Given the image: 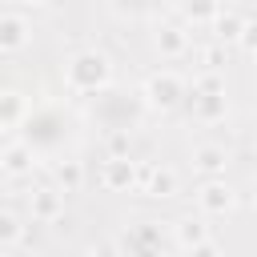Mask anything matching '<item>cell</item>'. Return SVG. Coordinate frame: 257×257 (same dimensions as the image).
<instances>
[{
	"label": "cell",
	"mask_w": 257,
	"mask_h": 257,
	"mask_svg": "<svg viewBox=\"0 0 257 257\" xmlns=\"http://www.w3.org/2000/svg\"><path fill=\"white\" fill-rule=\"evenodd\" d=\"M173 241H177V249H185V253H193V257L217 253V241H213V233H209V225H205L201 217H181V221L173 225Z\"/></svg>",
	"instance_id": "cell-5"
},
{
	"label": "cell",
	"mask_w": 257,
	"mask_h": 257,
	"mask_svg": "<svg viewBox=\"0 0 257 257\" xmlns=\"http://www.w3.org/2000/svg\"><path fill=\"white\" fill-rule=\"evenodd\" d=\"M197 209L205 217H229L237 209V193L225 177H205V185L197 189Z\"/></svg>",
	"instance_id": "cell-4"
},
{
	"label": "cell",
	"mask_w": 257,
	"mask_h": 257,
	"mask_svg": "<svg viewBox=\"0 0 257 257\" xmlns=\"http://www.w3.org/2000/svg\"><path fill=\"white\" fill-rule=\"evenodd\" d=\"M193 100V116L213 124V120H225L229 112V100H225V80L217 76V68H205L197 80H193V92H185Z\"/></svg>",
	"instance_id": "cell-2"
},
{
	"label": "cell",
	"mask_w": 257,
	"mask_h": 257,
	"mask_svg": "<svg viewBox=\"0 0 257 257\" xmlns=\"http://www.w3.org/2000/svg\"><path fill=\"white\" fill-rule=\"evenodd\" d=\"M153 48L161 60H181L189 52V28L185 24H161L153 32Z\"/></svg>",
	"instance_id": "cell-8"
},
{
	"label": "cell",
	"mask_w": 257,
	"mask_h": 257,
	"mask_svg": "<svg viewBox=\"0 0 257 257\" xmlns=\"http://www.w3.org/2000/svg\"><path fill=\"white\" fill-rule=\"evenodd\" d=\"M28 213H32V221H56V217L64 213V193H60L56 185L32 189V197H28Z\"/></svg>",
	"instance_id": "cell-10"
},
{
	"label": "cell",
	"mask_w": 257,
	"mask_h": 257,
	"mask_svg": "<svg viewBox=\"0 0 257 257\" xmlns=\"http://www.w3.org/2000/svg\"><path fill=\"white\" fill-rule=\"evenodd\" d=\"M32 44V20L20 12H4L0 16V52H24Z\"/></svg>",
	"instance_id": "cell-7"
},
{
	"label": "cell",
	"mask_w": 257,
	"mask_h": 257,
	"mask_svg": "<svg viewBox=\"0 0 257 257\" xmlns=\"http://www.w3.org/2000/svg\"><path fill=\"white\" fill-rule=\"evenodd\" d=\"M149 197H173L177 193V169L169 165H153V169H141V181H137Z\"/></svg>",
	"instance_id": "cell-12"
},
{
	"label": "cell",
	"mask_w": 257,
	"mask_h": 257,
	"mask_svg": "<svg viewBox=\"0 0 257 257\" xmlns=\"http://www.w3.org/2000/svg\"><path fill=\"white\" fill-rule=\"evenodd\" d=\"M245 20H249V16H241L237 8H217V16H213L209 24H213V32H217V40H225V44H229V40H237V36H241V28H245Z\"/></svg>",
	"instance_id": "cell-14"
},
{
	"label": "cell",
	"mask_w": 257,
	"mask_h": 257,
	"mask_svg": "<svg viewBox=\"0 0 257 257\" xmlns=\"http://www.w3.org/2000/svg\"><path fill=\"white\" fill-rule=\"evenodd\" d=\"M12 4H16V8H44L48 0H12Z\"/></svg>",
	"instance_id": "cell-20"
},
{
	"label": "cell",
	"mask_w": 257,
	"mask_h": 257,
	"mask_svg": "<svg viewBox=\"0 0 257 257\" xmlns=\"http://www.w3.org/2000/svg\"><path fill=\"white\" fill-rule=\"evenodd\" d=\"M217 8H221V0H181L185 24H209L217 16Z\"/></svg>",
	"instance_id": "cell-17"
},
{
	"label": "cell",
	"mask_w": 257,
	"mask_h": 257,
	"mask_svg": "<svg viewBox=\"0 0 257 257\" xmlns=\"http://www.w3.org/2000/svg\"><path fill=\"white\" fill-rule=\"evenodd\" d=\"M217 64H221V52L209 48V52H205V68H217Z\"/></svg>",
	"instance_id": "cell-19"
},
{
	"label": "cell",
	"mask_w": 257,
	"mask_h": 257,
	"mask_svg": "<svg viewBox=\"0 0 257 257\" xmlns=\"http://www.w3.org/2000/svg\"><path fill=\"white\" fill-rule=\"evenodd\" d=\"M185 92H189V84H185V76L173 72V68H161V72H153V76L141 84V100H145L149 112H173V108L185 100Z\"/></svg>",
	"instance_id": "cell-3"
},
{
	"label": "cell",
	"mask_w": 257,
	"mask_h": 257,
	"mask_svg": "<svg viewBox=\"0 0 257 257\" xmlns=\"http://www.w3.org/2000/svg\"><path fill=\"white\" fill-rule=\"evenodd\" d=\"M24 120H28V100H24V92L4 88V92H0V128H16V124H24Z\"/></svg>",
	"instance_id": "cell-13"
},
{
	"label": "cell",
	"mask_w": 257,
	"mask_h": 257,
	"mask_svg": "<svg viewBox=\"0 0 257 257\" xmlns=\"http://www.w3.org/2000/svg\"><path fill=\"white\" fill-rule=\"evenodd\" d=\"M120 153H128V128H116L108 137V157H120Z\"/></svg>",
	"instance_id": "cell-18"
},
{
	"label": "cell",
	"mask_w": 257,
	"mask_h": 257,
	"mask_svg": "<svg viewBox=\"0 0 257 257\" xmlns=\"http://www.w3.org/2000/svg\"><path fill=\"white\" fill-rule=\"evenodd\" d=\"M20 241H24V225H20V217L8 213V209H0V253L20 249Z\"/></svg>",
	"instance_id": "cell-16"
},
{
	"label": "cell",
	"mask_w": 257,
	"mask_h": 257,
	"mask_svg": "<svg viewBox=\"0 0 257 257\" xmlns=\"http://www.w3.org/2000/svg\"><path fill=\"white\" fill-rule=\"evenodd\" d=\"M32 165H36V149H32V141H12V145H4V153H0V169H4L8 177H24V173H32Z\"/></svg>",
	"instance_id": "cell-11"
},
{
	"label": "cell",
	"mask_w": 257,
	"mask_h": 257,
	"mask_svg": "<svg viewBox=\"0 0 257 257\" xmlns=\"http://www.w3.org/2000/svg\"><path fill=\"white\" fill-rule=\"evenodd\" d=\"M112 84V60L100 48H80L68 64H64V88L76 96H96Z\"/></svg>",
	"instance_id": "cell-1"
},
{
	"label": "cell",
	"mask_w": 257,
	"mask_h": 257,
	"mask_svg": "<svg viewBox=\"0 0 257 257\" xmlns=\"http://www.w3.org/2000/svg\"><path fill=\"white\" fill-rule=\"evenodd\" d=\"M193 169H197L201 177H225V169H229V149L217 145V141L197 145V149H193Z\"/></svg>",
	"instance_id": "cell-9"
},
{
	"label": "cell",
	"mask_w": 257,
	"mask_h": 257,
	"mask_svg": "<svg viewBox=\"0 0 257 257\" xmlns=\"http://www.w3.org/2000/svg\"><path fill=\"white\" fill-rule=\"evenodd\" d=\"M137 181H141V169H137V161H133L128 153L108 157V161L100 165V185H104L108 193H133Z\"/></svg>",
	"instance_id": "cell-6"
},
{
	"label": "cell",
	"mask_w": 257,
	"mask_h": 257,
	"mask_svg": "<svg viewBox=\"0 0 257 257\" xmlns=\"http://www.w3.org/2000/svg\"><path fill=\"white\" fill-rule=\"evenodd\" d=\"M52 177H56V189H60V193H76V189L84 185V165L72 161V157H64V161L52 165Z\"/></svg>",
	"instance_id": "cell-15"
}]
</instances>
